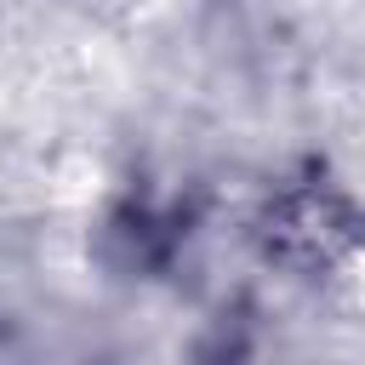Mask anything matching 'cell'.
<instances>
[{"label": "cell", "mask_w": 365, "mask_h": 365, "mask_svg": "<svg viewBox=\"0 0 365 365\" xmlns=\"http://www.w3.org/2000/svg\"><path fill=\"white\" fill-rule=\"evenodd\" d=\"M354 234V217L336 194L325 188H302V194H285L274 211H268V245L297 262V268H314V262H331Z\"/></svg>", "instance_id": "obj_1"}]
</instances>
